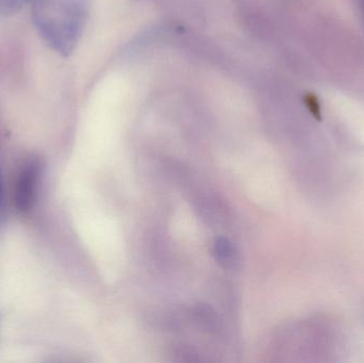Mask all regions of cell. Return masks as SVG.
<instances>
[{
	"label": "cell",
	"instance_id": "obj_3",
	"mask_svg": "<svg viewBox=\"0 0 364 363\" xmlns=\"http://www.w3.org/2000/svg\"><path fill=\"white\" fill-rule=\"evenodd\" d=\"M36 1V0H0V10L4 14H13Z\"/></svg>",
	"mask_w": 364,
	"mask_h": 363
},
{
	"label": "cell",
	"instance_id": "obj_1",
	"mask_svg": "<svg viewBox=\"0 0 364 363\" xmlns=\"http://www.w3.org/2000/svg\"><path fill=\"white\" fill-rule=\"evenodd\" d=\"M89 12L90 0H36L32 21L44 42L68 57L80 40Z\"/></svg>",
	"mask_w": 364,
	"mask_h": 363
},
{
	"label": "cell",
	"instance_id": "obj_4",
	"mask_svg": "<svg viewBox=\"0 0 364 363\" xmlns=\"http://www.w3.org/2000/svg\"><path fill=\"white\" fill-rule=\"evenodd\" d=\"M4 207V185H2L1 172H0V212Z\"/></svg>",
	"mask_w": 364,
	"mask_h": 363
},
{
	"label": "cell",
	"instance_id": "obj_2",
	"mask_svg": "<svg viewBox=\"0 0 364 363\" xmlns=\"http://www.w3.org/2000/svg\"><path fill=\"white\" fill-rule=\"evenodd\" d=\"M40 170V161L36 158H29L17 177L14 200L15 206L21 212L29 211L36 202Z\"/></svg>",
	"mask_w": 364,
	"mask_h": 363
}]
</instances>
